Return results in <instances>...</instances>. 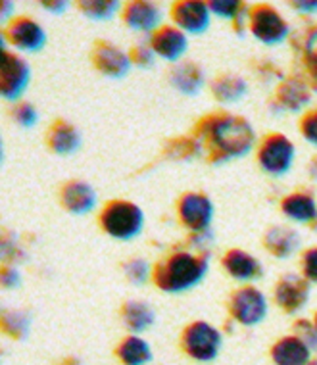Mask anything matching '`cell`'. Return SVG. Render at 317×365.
Listing matches in <instances>:
<instances>
[{
	"instance_id": "4",
	"label": "cell",
	"mask_w": 317,
	"mask_h": 365,
	"mask_svg": "<svg viewBox=\"0 0 317 365\" xmlns=\"http://www.w3.org/2000/svg\"><path fill=\"white\" fill-rule=\"evenodd\" d=\"M222 333L206 322L190 323L183 331V350L197 361H214L222 350Z\"/></svg>"
},
{
	"instance_id": "23",
	"label": "cell",
	"mask_w": 317,
	"mask_h": 365,
	"mask_svg": "<svg viewBox=\"0 0 317 365\" xmlns=\"http://www.w3.org/2000/svg\"><path fill=\"white\" fill-rule=\"evenodd\" d=\"M170 79H172L173 87L181 91L183 95L192 96L202 91L204 71L194 62H183L173 68Z\"/></svg>"
},
{
	"instance_id": "39",
	"label": "cell",
	"mask_w": 317,
	"mask_h": 365,
	"mask_svg": "<svg viewBox=\"0 0 317 365\" xmlns=\"http://www.w3.org/2000/svg\"><path fill=\"white\" fill-rule=\"evenodd\" d=\"M19 281H21V277H19V271L16 267H8V265L2 267V271H0V283H2L4 289H16Z\"/></svg>"
},
{
	"instance_id": "10",
	"label": "cell",
	"mask_w": 317,
	"mask_h": 365,
	"mask_svg": "<svg viewBox=\"0 0 317 365\" xmlns=\"http://www.w3.org/2000/svg\"><path fill=\"white\" fill-rule=\"evenodd\" d=\"M12 43L14 48L21 52H38L46 44V31L35 19L21 16L16 18L2 33V46Z\"/></svg>"
},
{
	"instance_id": "34",
	"label": "cell",
	"mask_w": 317,
	"mask_h": 365,
	"mask_svg": "<svg viewBox=\"0 0 317 365\" xmlns=\"http://www.w3.org/2000/svg\"><path fill=\"white\" fill-rule=\"evenodd\" d=\"M294 336H298L310 350H317V329L306 319H298L294 323Z\"/></svg>"
},
{
	"instance_id": "8",
	"label": "cell",
	"mask_w": 317,
	"mask_h": 365,
	"mask_svg": "<svg viewBox=\"0 0 317 365\" xmlns=\"http://www.w3.org/2000/svg\"><path fill=\"white\" fill-rule=\"evenodd\" d=\"M31 79V70L24 58L16 56L6 48L2 51L0 62V95L10 102H16L26 93Z\"/></svg>"
},
{
	"instance_id": "38",
	"label": "cell",
	"mask_w": 317,
	"mask_h": 365,
	"mask_svg": "<svg viewBox=\"0 0 317 365\" xmlns=\"http://www.w3.org/2000/svg\"><path fill=\"white\" fill-rule=\"evenodd\" d=\"M2 256H4L6 262L16 264V262H19V259L26 258V252L21 250V246H19L18 240L8 239V233H6L4 235V239H2Z\"/></svg>"
},
{
	"instance_id": "35",
	"label": "cell",
	"mask_w": 317,
	"mask_h": 365,
	"mask_svg": "<svg viewBox=\"0 0 317 365\" xmlns=\"http://www.w3.org/2000/svg\"><path fill=\"white\" fill-rule=\"evenodd\" d=\"M129 56H131V62L139 68H152L154 60H156V54L150 48V44H137L131 48Z\"/></svg>"
},
{
	"instance_id": "40",
	"label": "cell",
	"mask_w": 317,
	"mask_h": 365,
	"mask_svg": "<svg viewBox=\"0 0 317 365\" xmlns=\"http://www.w3.org/2000/svg\"><path fill=\"white\" fill-rule=\"evenodd\" d=\"M43 8H45V10H48V12H52V14H62V12H66V8H68V2H60V0L52 2V0H48V2H43Z\"/></svg>"
},
{
	"instance_id": "7",
	"label": "cell",
	"mask_w": 317,
	"mask_h": 365,
	"mask_svg": "<svg viewBox=\"0 0 317 365\" xmlns=\"http://www.w3.org/2000/svg\"><path fill=\"white\" fill-rule=\"evenodd\" d=\"M248 27L254 37L264 44H279L289 35V24L269 4H260L250 10Z\"/></svg>"
},
{
	"instance_id": "16",
	"label": "cell",
	"mask_w": 317,
	"mask_h": 365,
	"mask_svg": "<svg viewBox=\"0 0 317 365\" xmlns=\"http://www.w3.org/2000/svg\"><path fill=\"white\" fill-rule=\"evenodd\" d=\"M222 265L231 277L242 281V283H250V281H256L264 275V267H261L260 262L254 258L252 254L239 250V248L229 250L223 256Z\"/></svg>"
},
{
	"instance_id": "15",
	"label": "cell",
	"mask_w": 317,
	"mask_h": 365,
	"mask_svg": "<svg viewBox=\"0 0 317 365\" xmlns=\"http://www.w3.org/2000/svg\"><path fill=\"white\" fill-rule=\"evenodd\" d=\"M123 21L133 31H158L162 21V10L152 2H129L123 6Z\"/></svg>"
},
{
	"instance_id": "2",
	"label": "cell",
	"mask_w": 317,
	"mask_h": 365,
	"mask_svg": "<svg viewBox=\"0 0 317 365\" xmlns=\"http://www.w3.org/2000/svg\"><path fill=\"white\" fill-rule=\"evenodd\" d=\"M209 258L204 252H173L156 264L152 279L164 292H185L197 287L208 273Z\"/></svg>"
},
{
	"instance_id": "32",
	"label": "cell",
	"mask_w": 317,
	"mask_h": 365,
	"mask_svg": "<svg viewBox=\"0 0 317 365\" xmlns=\"http://www.w3.org/2000/svg\"><path fill=\"white\" fill-rule=\"evenodd\" d=\"M123 271H125V277L131 281L133 284H145L150 277V265L146 264V259L142 258H133L129 259L125 265H123Z\"/></svg>"
},
{
	"instance_id": "20",
	"label": "cell",
	"mask_w": 317,
	"mask_h": 365,
	"mask_svg": "<svg viewBox=\"0 0 317 365\" xmlns=\"http://www.w3.org/2000/svg\"><path fill=\"white\" fill-rule=\"evenodd\" d=\"M46 143H48L52 152L68 156V154H73L79 148V145H81V135H79V131L71 123L58 120L51 127Z\"/></svg>"
},
{
	"instance_id": "18",
	"label": "cell",
	"mask_w": 317,
	"mask_h": 365,
	"mask_svg": "<svg viewBox=\"0 0 317 365\" xmlns=\"http://www.w3.org/2000/svg\"><path fill=\"white\" fill-rule=\"evenodd\" d=\"M275 365H308L311 361V350L298 336H285L271 348Z\"/></svg>"
},
{
	"instance_id": "6",
	"label": "cell",
	"mask_w": 317,
	"mask_h": 365,
	"mask_svg": "<svg viewBox=\"0 0 317 365\" xmlns=\"http://www.w3.org/2000/svg\"><path fill=\"white\" fill-rule=\"evenodd\" d=\"M229 312L237 323L244 327H254L266 319L267 300L261 290L256 287H242L235 290L229 300Z\"/></svg>"
},
{
	"instance_id": "1",
	"label": "cell",
	"mask_w": 317,
	"mask_h": 365,
	"mask_svg": "<svg viewBox=\"0 0 317 365\" xmlns=\"http://www.w3.org/2000/svg\"><path fill=\"white\" fill-rule=\"evenodd\" d=\"M194 139L212 164H222L231 158L246 156L256 143L252 125L241 115L214 113L206 115L194 127Z\"/></svg>"
},
{
	"instance_id": "11",
	"label": "cell",
	"mask_w": 317,
	"mask_h": 365,
	"mask_svg": "<svg viewBox=\"0 0 317 365\" xmlns=\"http://www.w3.org/2000/svg\"><path fill=\"white\" fill-rule=\"evenodd\" d=\"M209 4L198 0H181L172 6V18L175 27L183 33H204L209 26Z\"/></svg>"
},
{
	"instance_id": "36",
	"label": "cell",
	"mask_w": 317,
	"mask_h": 365,
	"mask_svg": "<svg viewBox=\"0 0 317 365\" xmlns=\"http://www.w3.org/2000/svg\"><path fill=\"white\" fill-rule=\"evenodd\" d=\"M300 131L310 145L317 146V110L306 113L302 121H300Z\"/></svg>"
},
{
	"instance_id": "3",
	"label": "cell",
	"mask_w": 317,
	"mask_h": 365,
	"mask_svg": "<svg viewBox=\"0 0 317 365\" xmlns=\"http://www.w3.org/2000/svg\"><path fill=\"white\" fill-rule=\"evenodd\" d=\"M145 225L142 210L127 200L108 202L100 214L102 231L118 240H131L140 235Z\"/></svg>"
},
{
	"instance_id": "44",
	"label": "cell",
	"mask_w": 317,
	"mask_h": 365,
	"mask_svg": "<svg viewBox=\"0 0 317 365\" xmlns=\"http://www.w3.org/2000/svg\"><path fill=\"white\" fill-rule=\"evenodd\" d=\"M313 325H316V329H317V314H316V322H313Z\"/></svg>"
},
{
	"instance_id": "24",
	"label": "cell",
	"mask_w": 317,
	"mask_h": 365,
	"mask_svg": "<svg viewBox=\"0 0 317 365\" xmlns=\"http://www.w3.org/2000/svg\"><path fill=\"white\" fill-rule=\"evenodd\" d=\"M121 319L125 327L133 333H142L148 327H152L156 314L154 309L142 300H127L121 308Z\"/></svg>"
},
{
	"instance_id": "22",
	"label": "cell",
	"mask_w": 317,
	"mask_h": 365,
	"mask_svg": "<svg viewBox=\"0 0 317 365\" xmlns=\"http://www.w3.org/2000/svg\"><path fill=\"white\" fill-rule=\"evenodd\" d=\"M267 252H271L275 258H289L298 250L300 237L296 231L285 229V227H273L264 237Z\"/></svg>"
},
{
	"instance_id": "5",
	"label": "cell",
	"mask_w": 317,
	"mask_h": 365,
	"mask_svg": "<svg viewBox=\"0 0 317 365\" xmlns=\"http://www.w3.org/2000/svg\"><path fill=\"white\" fill-rule=\"evenodd\" d=\"M258 162L261 170L269 175H285L294 162V145L279 133L267 135L266 139L261 140L260 150H258Z\"/></svg>"
},
{
	"instance_id": "28",
	"label": "cell",
	"mask_w": 317,
	"mask_h": 365,
	"mask_svg": "<svg viewBox=\"0 0 317 365\" xmlns=\"http://www.w3.org/2000/svg\"><path fill=\"white\" fill-rule=\"evenodd\" d=\"M77 6L87 18L104 21L120 10V2H115V0H83Z\"/></svg>"
},
{
	"instance_id": "29",
	"label": "cell",
	"mask_w": 317,
	"mask_h": 365,
	"mask_svg": "<svg viewBox=\"0 0 317 365\" xmlns=\"http://www.w3.org/2000/svg\"><path fill=\"white\" fill-rule=\"evenodd\" d=\"M165 154L175 160H190L202 154V146L194 137H185V139L172 140L165 148Z\"/></svg>"
},
{
	"instance_id": "37",
	"label": "cell",
	"mask_w": 317,
	"mask_h": 365,
	"mask_svg": "<svg viewBox=\"0 0 317 365\" xmlns=\"http://www.w3.org/2000/svg\"><path fill=\"white\" fill-rule=\"evenodd\" d=\"M302 273L308 283H317V248H310L302 258Z\"/></svg>"
},
{
	"instance_id": "31",
	"label": "cell",
	"mask_w": 317,
	"mask_h": 365,
	"mask_svg": "<svg viewBox=\"0 0 317 365\" xmlns=\"http://www.w3.org/2000/svg\"><path fill=\"white\" fill-rule=\"evenodd\" d=\"M209 10L219 18L231 19V21H235L242 14L248 12L246 4L239 2V0H214V2H209Z\"/></svg>"
},
{
	"instance_id": "43",
	"label": "cell",
	"mask_w": 317,
	"mask_h": 365,
	"mask_svg": "<svg viewBox=\"0 0 317 365\" xmlns=\"http://www.w3.org/2000/svg\"><path fill=\"white\" fill-rule=\"evenodd\" d=\"M310 175L313 177V179H316V181H317V158H313V162H311Z\"/></svg>"
},
{
	"instance_id": "42",
	"label": "cell",
	"mask_w": 317,
	"mask_h": 365,
	"mask_svg": "<svg viewBox=\"0 0 317 365\" xmlns=\"http://www.w3.org/2000/svg\"><path fill=\"white\" fill-rule=\"evenodd\" d=\"M0 8H2V19H6L8 14L12 12L10 8H14V4H12V2H8V0H4V2L0 4Z\"/></svg>"
},
{
	"instance_id": "12",
	"label": "cell",
	"mask_w": 317,
	"mask_h": 365,
	"mask_svg": "<svg viewBox=\"0 0 317 365\" xmlns=\"http://www.w3.org/2000/svg\"><path fill=\"white\" fill-rule=\"evenodd\" d=\"M93 66L100 71L102 76L108 77H123L127 76V71L131 70V56L123 52L121 48L114 46L112 43L106 41H98L93 48Z\"/></svg>"
},
{
	"instance_id": "19",
	"label": "cell",
	"mask_w": 317,
	"mask_h": 365,
	"mask_svg": "<svg viewBox=\"0 0 317 365\" xmlns=\"http://www.w3.org/2000/svg\"><path fill=\"white\" fill-rule=\"evenodd\" d=\"M311 101L310 88L304 81H300L296 77H291L279 85L277 88V106L289 112H300L302 108L308 106Z\"/></svg>"
},
{
	"instance_id": "41",
	"label": "cell",
	"mask_w": 317,
	"mask_h": 365,
	"mask_svg": "<svg viewBox=\"0 0 317 365\" xmlns=\"http://www.w3.org/2000/svg\"><path fill=\"white\" fill-rule=\"evenodd\" d=\"M292 8H296L302 14H316L317 12V0L316 2H292Z\"/></svg>"
},
{
	"instance_id": "14",
	"label": "cell",
	"mask_w": 317,
	"mask_h": 365,
	"mask_svg": "<svg viewBox=\"0 0 317 365\" xmlns=\"http://www.w3.org/2000/svg\"><path fill=\"white\" fill-rule=\"evenodd\" d=\"M310 298V283L298 275H285L275 287V302L286 314H296Z\"/></svg>"
},
{
	"instance_id": "33",
	"label": "cell",
	"mask_w": 317,
	"mask_h": 365,
	"mask_svg": "<svg viewBox=\"0 0 317 365\" xmlns=\"http://www.w3.org/2000/svg\"><path fill=\"white\" fill-rule=\"evenodd\" d=\"M14 121L21 127H33L37 125L38 113L37 110L29 104V102H19L18 106L14 108Z\"/></svg>"
},
{
	"instance_id": "9",
	"label": "cell",
	"mask_w": 317,
	"mask_h": 365,
	"mask_svg": "<svg viewBox=\"0 0 317 365\" xmlns=\"http://www.w3.org/2000/svg\"><path fill=\"white\" fill-rule=\"evenodd\" d=\"M177 215L192 233H206L214 220V204L202 192H187L179 198Z\"/></svg>"
},
{
	"instance_id": "26",
	"label": "cell",
	"mask_w": 317,
	"mask_h": 365,
	"mask_svg": "<svg viewBox=\"0 0 317 365\" xmlns=\"http://www.w3.org/2000/svg\"><path fill=\"white\" fill-rule=\"evenodd\" d=\"M246 81L239 76H222L212 83V95L222 104H235L246 95Z\"/></svg>"
},
{
	"instance_id": "27",
	"label": "cell",
	"mask_w": 317,
	"mask_h": 365,
	"mask_svg": "<svg viewBox=\"0 0 317 365\" xmlns=\"http://www.w3.org/2000/svg\"><path fill=\"white\" fill-rule=\"evenodd\" d=\"M31 317L24 309H6L2 314V331L10 339H24L29 331Z\"/></svg>"
},
{
	"instance_id": "17",
	"label": "cell",
	"mask_w": 317,
	"mask_h": 365,
	"mask_svg": "<svg viewBox=\"0 0 317 365\" xmlns=\"http://www.w3.org/2000/svg\"><path fill=\"white\" fill-rule=\"evenodd\" d=\"M62 206L71 214L83 215L89 214L96 204V192L89 182L85 181H70L66 182L60 192Z\"/></svg>"
},
{
	"instance_id": "13",
	"label": "cell",
	"mask_w": 317,
	"mask_h": 365,
	"mask_svg": "<svg viewBox=\"0 0 317 365\" xmlns=\"http://www.w3.org/2000/svg\"><path fill=\"white\" fill-rule=\"evenodd\" d=\"M148 44L154 51V54L170 62H177L185 56V52L189 48V41L179 27L175 26H162L158 31L152 33V37L148 38Z\"/></svg>"
},
{
	"instance_id": "45",
	"label": "cell",
	"mask_w": 317,
	"mask_h": 365,
	"mask_svg": "<svg viewBox=\"0 0 317 365\" xmlns=\"http://www.w3.org/2000/svg\"><path fill=\"white\" fill-rule=\"evenodd\" d=\"M308 365H317V361H310V364H308Z\"/></svg>"
},
{
	"instance_id": "30",
	"label": "cell",
	"mask_w": 317,
	"mask_h": 365,
	"mask_svg": "<svg viewBox=\"0 0 317 365\" xmlns=\"http://www.w3.org/2000/svg\"><path fill=\"white\" fill-rule=\"evenodd\" d=\"M304 66L310 73V83L317 91V27L310 29L304 38Z\"/></svg>"
},
{
	"instance_id": "21",
	"label": "cell",
	"mask_w": 317,
	"mask_h": 365,
	"mask_svg": "<svg viewBox=\"0 0 317 365\" xmlns=\"http://www.w3.org/2000/svg\"><path fill=\"white\" fill-rule=\"evenodd\" d=\"M281 210L289 220L298 223H311L317 220V204L313 196L308 192H294L283 198Z\"/></svg>"
},
{
	"instance_id": "25",
	"label": "cell",
	"mask_w": 317,
	"mask_h": 365,
	"mask_svg": "<svg viewBox=\"0 0 317 365\" xmlns=\"http://www.w3.org/2000/svg\"><path fill=\"white\" fill-rule=\"evenodd\" d=\"M118 358L123 365H146L152 361V350L150 344L140 336H127L121 340L120 346L115 350Z\"/></svg>"
}]
</instances>
